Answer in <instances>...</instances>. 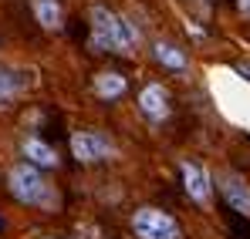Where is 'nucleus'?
<instances>
[{
  "instance_id": "1",
  "label": "nucleus",
  "mask_w": 250,
  "mask_h": 239,
  "mask_svg": "<svg viewBox=\"0 0 250 239\" xmlns=\"http://www.w3.org/2000/svg\"><path fill=\"white\" fill-rule=\"evenodd\" d=\"M91 47L95 51H112V54H132V47L139 44V34L132 31V24L119 17L115 10H108L105 3L91 7Z\"/></svg>"
},
{
  "instance_id": "2",
  "label": "nucleus",
  "mask_w": 250,
  "mask_h": 239,
  "mask_svg": "<svg viewBox=\"0 0 250 239\" xmlns=\"http://www.w3.org/2000/svg\"><path fill=\"white\" fill-rule=\"evenodd\" d=\"M7 192L14 196V199L21 202V205H51V185L44 182L41 168L38 165H31V162H17V165H10V172H7Z\"/></svg>"
},
{
  "instance_id": "3",
  "label": "nucleus",
  "mask_w": 250,
  "mask_h": 239,
  "mask_svg": "<svg viewBox=\"0 0 250 239\" xmlns=\"http://www.w3.org/2000/svg\"><path fill=\"white\" fill-rule=\"evenodd\" d=\"M132 229L139 239H179L176 219L163 209H152V205H146L132 216Z\"/></svg>"
},
{
  "instance_id": "4",
  "label": "nucleus",
  "mask_w": 250,
  "mask_h": 239,
  "mask_svg": "<svg viewBox=\"0 0 250 239\" xmlns=\"http://www.w3.org/2000/svg\"><path fill=\"white\" fill-rule=\"evenodd\" d=\"M71 155L84 165H91V162H102L112 155V145L98 135V131H75L71 135Z\"/></svg>"
},
{
  "instance_id": "5",
  "label": "nucleus",
  "mask_w": 250,
  "mask_h": 239,
  "mask_svg": "<svg viewBox=\"0 0 250 239\" xmlns=\"http://www.w3.org/2000/svg\"><path fill=\"white\" fill-rule=\"evenodd\" d=\"M216 185H220V192H223V199H227L230 209H237L240 216H250V189H247V182H244L240 175L220 172V175H216Z\"/></svg>"
},
{
  "instance_id": "6",
  "label": "nucleus",
  "mask_w": 250,
  "mask_h": 239,
  "mask_svg": "<svg viewBox=\"0 0 250 239\" xmlns=\"http://www.w3.org/2000/svg\"><path fill=\"white\" fill-rule=\"evenodd\" d=\"M179 172H183V189H186V196H189L193 202H200V205H207L209 192H213L209 175L200 168V165H193V162H183V165H179Z\"/></svg>"
},
{
  "instance_id": "7",
  "label": "nucleus",
  "mask_w": 250,
  "mask_h": 239,
  "mask_svg": "<svg viewBox=\"0 0 250 239\" xmlns=\"http://www.w3.org/2000/svg\"><path fill=\"white\" fill-rule=\"evenodd\" d=\"M139 108L149 121H163L169 115V91L163 84H146L139 91Z\"/></svg>"
},
{
  "instance_id": "8",
  "label": "nucleus",
  "mask_w": 250,
  "mask_h": 239,
  "mask_svg": "<svg viewBox=\"0 0 250 239\" xmlns=\"http://www.w3.org/2000/svg\"><path fill=\"white\" fill-rule=\"evenodd\" d=\"M21 152H24V159L31 162V165H38V168H58V162H61L58 152H54V145H47L38 135H27L21 142Z\"/></svg>"
},
{
  "instance_id": "9",
  "label": "nucleus",
  "mask_w": 250,
  "mask_h": 239,
  "mask_svg": "<svg viewBox=\"0 0 250 239\" xmlns=\"http://www.w3.org/2000/svg\"><path fill=\"white\" fill-rule=\"evenodd\" d=\"M31 14L44 31H61L64 27V10L58 0H31Z\"/></svg>"
},
{
  "instance_id": "10",
  "label": "nucleus",
  "mask_w": 250,
  "mask_h": 239,
  "mask_svg": "<svg viewBox=\"0 0 250 239\" xmlns=\"http://www.w3.org/2000/svg\"><path fill=\"white\" fill-rule=\"evenodd\" d=\"M125 88H128V81H125V74H119V71H98V74H95V94H98L102 101L122 98Z\"/></svg>"
},
{
  "instance_id": "11",
  "label": "nucleus",
  "mask_w": 250,
  "mask_h": 239,
  "mask_svg": "<svg viewBox=\"0 0 250 239\" xmlns=\"http://www.w3.org/2000/svg\"><path fill=\"white\" fill-rule=\"evenodd\" d=\"M152 54H156V61L169 68V71H186V54L176 47V44H169V40H156L152 44Z\"/></svg>"
},
{
  "instance_id": "12",
  "label": "nucleus",
  "mask_w": 250,
  "mask_h": 239,
  "mask_svg": "<svg viewBox=\"0 0 250 239\" xmlns=\"http://www.w3.org/2000/svg\"><path fill=\"white\" fill-rule=\"evenodd\" d=\"M21 88H24V84H21V78H17L10 68H0V108H7V105L21 94Z\"/></svg>"
},
{
  "instance_id": "13",
  "label": "nucleus",
  "mask_w": 250,
  "mask_h": 239,
  "mask_svg": "<svg viewBox=\"0 0 250 239\" xmlns=\"http://www.w3.org/2000/svg\"><path fill=\"white\" fill-rule=\"evenodd\" d=\"M237 71H240V74H244V78L250 81V64H237Z\"/></svg>"
},
{
  "instance_id": "14",
  "label": "nucleus",
  "mask_w": 250,
  "mask_h": 239,
  "mask_svg": "<svg viewBox=\"0 0 250 239\" xmlns=\"http://www.w3.org/2000/svg\"><path fill=\"white\" fill-rule=\"evenodd\" d=\"M237 3H240V10H244V14H250V0H237Z\"/></svg>"
},
{
  "instance_id": "15",
  "label": "nucleus",
  "mask_w": 250,
  "mask_h": 239,
  "mask_svg": "<svg viewBox=\"0 0 250 239\" xmlns=\"http://www.w3.org/2000/svg\"><path fill=\"white\" fill-rule=\"evenodd\" d=\"M47 239H51V236H47Z\"/></svg>"
}]
</instances>
